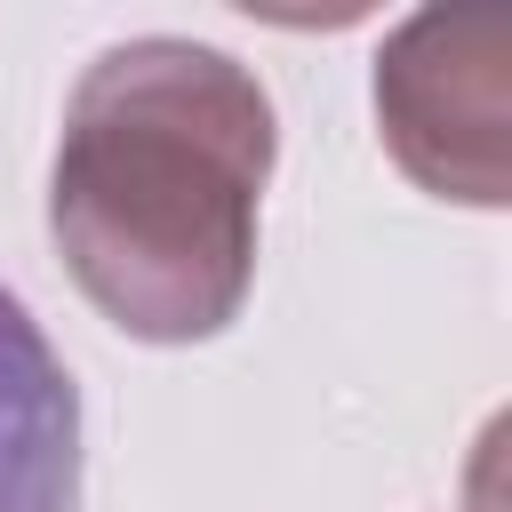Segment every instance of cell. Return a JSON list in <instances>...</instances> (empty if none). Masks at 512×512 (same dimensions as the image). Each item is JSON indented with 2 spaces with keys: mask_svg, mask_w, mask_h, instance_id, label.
Masks as SVG:
<instances>
[{
  "mask_svg": "<svg viewBox=\"0 0 512 512\" xmlns=\"http://www.w3.org/2000/svg\"><path fill=\"white\" fill-rule=\"evenodd\" d=\"M272 160V96L240 56L176 32L112 40L64 96L48 240L120 336L208 344L256 288Z\"/></svg>",
  "mask_w": 512,
  "mask_h": 512,
  "instance_id": "obj_1",
  "label": "cell"
},
{
  "mask_svg": "<svg viewBox=\"0 0 512 512\" xmlns=\"http://www.w3.org/2000/svg\"><path fill=\"white\" fill-rule=\"evenodd\" d=\"M376 136L392 168L456 208L512 200V16L416 8L376 48Z\"/></svg>",
  "mask_w": 512,
  "mask_h": 512,
  "instance_id": "obj_2",
  "label": "cell"
},
{
  "mask_svg": "<svg viewBox=\"0 0 512 512\" xmlns=\"http://www.w3.org/2000/svg\"><path fill=\"white\" fill-rule=\"evenodd\" d=\"M0 512H80V384L16 288H0Z\"/></svg>",
  "mask_w": 512,
  "mask_h": 512,
  "instance_id": "obj_3",
  "label": "cell"
}]
</instances>
